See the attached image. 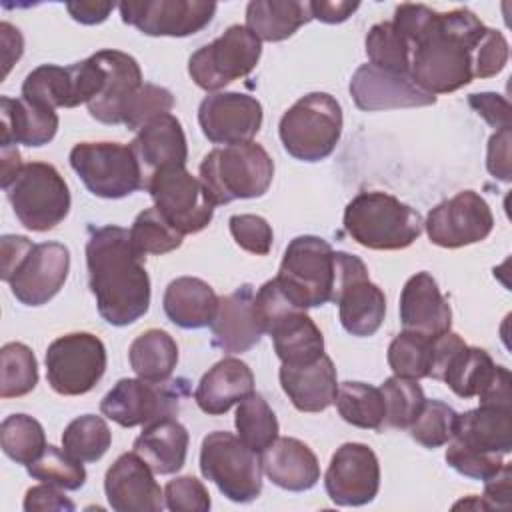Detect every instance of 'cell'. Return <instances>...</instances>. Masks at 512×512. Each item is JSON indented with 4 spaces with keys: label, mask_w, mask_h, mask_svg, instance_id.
<instances>
[{
    "label": "cell",
    "mask_w": 512,
    "mask_h": 512,
    "mask_svg": "<svg viewBox=\"0 0 512 512\" xmlns=\"http://www.w3.org/2000/svg\"><path fill=\"white\" fill-rule=\"evenodd\" d=\"M88 284L98 314L112 326H128L150 308V278L144 256L120 226L94 228L86 242Z\"/></svg>",
    "instance_id": "6da1fadb"
},
{
    "label": "cell",
    "mask_w": 512,
    "mask_h": 512,
    "mask_svg": "<svg viewBox=\"0 0 512 512\" xmlns=\"http://www.w3.org/2000/svg\"><path fill=\"white\" fill-rule=\"evenodd\" d=\"M486 26L468 8L434 12L412 44L410 78L424 92L448 94L474 80V50Z\"/></svg>",
    "instance_id": "7a4b0ae2"
},
{
    "label": "cell",
    "mask_w": 512,
    "mask_h": 512,
    "mask_svg": "<svg viewBox=\"0 0 512 512\" xmlns=\"http://www.w3.org/2000/svg\"><path fill=\"white\" fill-rule=\"evenodd\" d=\"M344 228L370 250L408 248L424 230L418 210L388 192H360L344 208Z\"/></svg>",
    "instance_id": "3957f363"
},
{
    "label": "cell",
    "mask_w": 512,
    "mask_h": 512,
    "mask_svg": "<svg viewBox=\"0 0 512 512\" xmlns=\"http://www.w3.org/2000/svg\"><path fill=\"white\" fill-rule=\"evenodd\" d=\"M274 162L262 144L250 140L212 148L200 162V182L216 206L266 194Z\"/></svg>",
    "instance_id": "277c9868"
},
{
    "label": "cell",
    "mask_w": 512,
    "mask_h": 512,
    "mask_svg": "<svg viewBox=\"0 0 512 512\" xmlns=\"http://www.w3.org/2000/svg\"><path fill=\"white\" fill-rule=\"evenodd\" d=\"M276 282L286 298L302 310L332 302L336 250L320 236H296L284 250Z\"/></svg>",
    "instance_id": "5b68a950"
},
{
    "label": "cell",
    "mask_w": 512,
    "mask_h": 512,
    "mask_svg": "<svg viewBox=\"0 0 512 512\" xmlns=\"http://www.w3.org/2000/svg\"><path fill=\"white\" fill-rule=\"evenodd\" d=\"M278 134L284 150L302 162L328 158L342 136V108L326 92H310L280 118Z\"/></svg>",
    "instance_id": "8992f818"
},
{
    "label": "cell",
    "mask_w": 512,
    "mask_h": 512,
    "mask_svg": "<svg viewBox=\"0 0 512 512\" xmlns=\"http://www.w3.org/2000/svg\"><path fill=\"white\" fill-rule=\"evenodd\" d=\"M20 224L32 232L56 228L70 212V190L48 162H28L4 188Z\"/></svg>",
    "instance_id": "52a82bcc"
},
{
    "label": "cell",
    "mask_w": 512,
    "mask_h": 512,
    "mask_svg": "<svg viewBox=\"0 0 512 512\" xmlns=\"http://www.w3.org/2000/svg\"><path fill=\"white\" fill-rule=\"evenodd\" d=\"M200 472L214 482L222 496L248 504L262 492L260 456L230 432H210L200 448Z\"/></svg>",
    "instance_id": "ba28073f"
},
{
    "label": "cell",
    "mask_w": 512,
    "mask_h": 512,
    "mask_svg": "<svg viewBox=\"0 0 512 512\" xmlns=\"http://www.w3.org/2000/svg\"><path fill=\"white\" fill-rule=\"evenodd\" d=\"M68 160L86 190L98 198H126L144 186L140 160L126 144L80 142Z\"/></svg>",
    "instance_id": "9c48e42d"
},
{
    "label": "cell",
    "mask_w": 512,
    "mask_h": 512,
    "mask_svg": "<svg viewBox=\"0 0 512 512\" xmlns=\"http://www.w3.org/2000/svg\"><path fill=\"white\" fill-rule=\"evenodd\" d=\"M188 396L184 378L152 382L144 378H122L100 402V412L122 428L148 426L162 418L176 416Z\"/></svg>",
    "instance_id": "30bf717a"
},
{
    "label": "cell",
    "mask_w": 512,
    "mask_h": 512,
    "mask_svg": "<svg viewBox=\"0 0 512 512\" xmlns=\"http://www.w3.org/2000/svg\"><path fill=\"white\" fill-rule=\"evenodd\" d=\"M262 54V42L240 24L228 26L214 42L198 48L188 60V74L206 92L248 76Z\"/></svg>",
    "instance_id": "8fae6325"
},
{
    "label": "cell",
    "mask_w": 512,
    "mask_h": 512,
    "mask_svg": "<svg viewBox=\"0 0 512 512\" xmlns=\"http://www.w3.org/2000/svg\"><path fill=\"white\" fill-rule=\"evenodd\" d=\"M146 190L158 212L182 236L196 234L212 222L216 204L200 178L192 176L186 166H168L152 172Z\"/></svg>",
    "instance_id": "7c38bea8"
},
{
    "label": "cell",
    "mask_w": 512,
    "mask_h": 512,
    "mask_svg": "<svg viewBox=\"0 0 512 512\" xmlns=\"http://www.w3.org/2000/svg\"><path fill=\"white\" fill-rule=\"evenodd\" d=\"M334 304L342 328L358 338L378 332L386 314L384 292L370 282L366 264L348 252H336V286Z\"/></svg>",
    "instance_id": "4fadbf2b"
},
{
    "label": "cell",
    "mask_w": 512,
    "mask_h": 512,
    "mask_svg": "<svg viewBox=\"0 0 512 512\" xmlns=\"http://www.w3.org/2000/svg\"><path fill=\"white\" fill-rule=\"evenodd\" d=\"M46 380L56 394L82 396L106 372V348L90 332H72L56 338L46 350Z\"/></svg>",
    "instance_id": "5bb4252c"
},
{
    "label": "cell",
    "mask_w": 512,
    "mask_h": 512,
    "mask_svg": "<svg viewBox=\"0 0 512 512\" xmlns=\"http://www.w3.org/2000/svg\"><path fill=\"white\" fill-rule=\"evenodd\" d=\"M104 86V68L96 54L70 66L42 64L22 84V98L46 108H76L94 100Z\"/></svg>",
    "instance_id": "9a60e30c"
},
{
    "label": "cell",
    "mask_w": 512,
    "mask_h": 512,
    "mask_svg": "<svg viewBox=\"0 0 512 512\" xmlns=\"http://www.w3.org/2000/svg\"><path fill=\"white\" fill-rule=\"evenodd\" d=\"M432 244L440 248H462L488 238L494 216L488 202L474 190H462L428 212L424 222Z\"/></svg>",
    "instance_id": "2e32d148"
},
{
    "label": "cell",
    "mask_w": 512,
    "mask_h": 512,
    "mask_svg": "<svg viewBox=\"0 0 512 512\" xmlns=\"http://www.w3.org/2000/svg\"><path fill=\"white\" fill-rule=\"evenodd\" d=\"M124 24L146 36L184 38L206 28L216 12V2L204 0H128L118 4Z\"/></svg>",
    "instance_id": "e0dca14e"
},
{
    "label": "cell",
    "mask_w": 512,
    "mask_h": 512,
    "mask_svg": "<svg viewBox=\"0 0 512 512\" xmlns=\"http://www.w3.org/2000/svg\"><path fill=\"white\" fill-rule=\"evenodd\" d=\"M324 488L336 506H364L380 488V464L374 450L362 442L342 444L324 474Z\"/></svg>",
    "instance_id": "ac0fdd59"
},
{
    "label": "cell",
    "mask_w": 512,
    "mask_h": 512,
    "mask_svg": "<svg viewBox=\"0 0 512 512\" xmlns=\"http://www.w3.org/2000/svg\"><path fill=\"white\" fill-rule=\"evenodd\" d=\"M262 104L242 92H214L198 106V124L212 144L250 142L262 126Z\"/></svg>",
    "instance_id": "d6986e66"
},
{
    "label": "cell",
    "mask_w": 512,
    "mask_h": 512,
    "mask_svg": "<svg viewBox=\"0 0 512 512\" xmlns=\"http://www.w3.org/2000/svg\"><path fill=\"white\" fill-rule=\"evenodd\" d=\"M70 270V252L60 242L34 244L8 280L14 298L24 306H42L64 286Z\"/></svg>",
    "instance_id": "ffe728a7"
},
{
    "label": "cell",
    "mask_w": 512,
    "mask_h": 512,
    "mask_svg": "<svg viewBox=\"0 0 512 512\" xmlns=\"http://www.w3.org/2000/svg\"><path fill=\"white\" fill-rule=\"evenodd\" d=\"M350 96L364 112L420 108L436 104V96L424 92L410 74L390 72L372 64H362L350 78Z\"/></svg>",
    "instance_id": "44dd1931"
},
{
    "label": "cell",
    "mask_w": 512,
    "mask_h": 512,
    "mask_svg": "<svg viewBox=\"0 0 512 512\" xmlns=\"http://www.w3.org/2000/svg\"><path fill=\"white\" fill-rule=\"evenodd\" d=\"M104 492L116 512H160L166 506L152 468L134 450L120 454L108 468Z\"/></svg>",
    "instance_id": "7402d4cb"
},
{
    "label": "cell",
    "mask_w": 512,
    "mask_h": 512,
    "mask_svg": "<svg viewBox=\"0 0 512 512\" xmlns=\"http://www.w3.org/2000/svg\"><path fill=\"white\" fill-rule=\"evenodd\" d=\"M254 286L242 284L234 292L218 298L210 322L212 344L226 354H242L256 346L264 334L254 310Z\"/></svg>",
    "instance_id": "603a6c76"
},
{
    "label": "cell",
    "mask_w": 512,
    "mask_h": 512,
    "mask_svg": "<svg viewBox=\"0 0 512 512\" xmlns=\"http://www.w3.org/2000/svg\"><path fill=\"white\" fill-rule=\"evenodd\" d=\"M96 58L104 68V86L100 94L88 102V112L102 124H122L130 96L144 84L142 70L136 58L120 50H100Z\"/></svg>",
    "instance_id": "cb8c5ba5"
},
{
    "label": "cell",
    "mask_w": 512,
    "mask_h": 512,
    "mask_svg": "<svg viewBox=\"0 0 512 512\" xmlns=\"http://www.w3.org/2000/svg\"><path fill=\"white\" fill-rule=\"evenodd\" d=\"M400 322L404 330L440 336L452 326V310L430 272L410 276L400 292Z\"/></svg>",
    "instance_id": "d4e9b609"
},
{
    "label": "cell",
    "mask_w": 512,
    "mask_h": 512,
    "mask_svg": "<svg viewBox=\"0 0 512 512\" xmlns=\"http://www.w3.org/2000/svg\"><path fill=\"white\" fill-rule=\"evenodd\" d=\"M262 472L272 484L288 492H304L320 480V464L308 444L298 438H276L260 454Z\"/></svg>",
    "instance_id": "484cf974"
},
{
    "label": "cell",
    "mask_w": 512,
    "mask_h": 512,
    "mask_svg": "<svg viewBox=\"0 0 512 512\" xmlns=\"http://www.w3.org/2000/svg\"><path fill=\"white\" fill-rule=\"evenodd\" d=\"M278 376L284 394L300 412H322L336 400L338 378L328 354L310 364H282Z\"/></svg>",
    "instance_id": "4316f807"
},
{
    "label": "cell",
    "mask_w": 512,
    "mask_h": 512,
    "mask_svg": "<svg viewBox=\"0 0 512 512\" xmlns=\"http://www.w3.org/2000/svg\"><path fill=\"white\" fill-rule=\"evenodd\" d=\"M254 392V374L240 358H222L198 382L194 400L210 416L228 412Z\"/></svg>",
    "instance_id": "83f0119b"
},
{
    "label": "cell",
    "mask_w": 512,
    "mask_h": 512,
    "mask_svg": "<svg viewBox=\"0 0 512 512\" xmlns=\"http://www.w3.org/2000/svg\"><path fill=\"white\" fill-rule=\"evenodd\" d=\"M56 130V110L24 98H0V146L24 144L38 148L48 144L56 136Z\"/></svg>",
    "instance_id": "f1b7e54d"
},
{
    "label": "cell",
    "mask_w": 512,
    "mask_h": 512,
    "mask_svg": "<svg viewBox=\"0 0 512 512\" xmlns=\"http://www.w3.org/2000/svg\"><path fill=\"white\" fill-rule=\"evenodd\" d=\"M140 166L148 168L150 174L168 166H186L188 146L182 124L176 116L164 114L148 122L138 130L136 138L130 142Z\"/></svg>",
    "instance_id": "f546056e"
},
{
    "label": "cell",
    "mask_w": 512,
    "mask_h": 512,
    "mask_svg": "<svg viewBox=\"0 0 512 512\" xmlns=\"http://www.w3.org/2000/svg\"><path fill=\"white\" fill-rule=\"evenodd\" d=\"M282 364H310L324 354V336L302 308H290L266 330Z\"/></svg>",
    "instance_id": "4dcf8cb0"
},
{
    "label": "cell",
    "mask_w": 512,
    "mask_h": 512,
    "mask_svg": "<svg viewBox=\"0 0 512 512\" xmlns=\"http://www.w3.org/2000/svg\"><path fill=\"white\" fill-rule=\"evenodd\" d=\"M452 440L482 452L508 454L512 450L510 408L480 404L474 410L458 414Z\"/></svg>",
    "instance_id": "1f68e13d"
},
{
    "label": "cell",
    "mask_w": 512,
    "mask_h": 512,
    "mask_svg": "<svg viewBox=\"0 0 512 512\" xmlns=\"http://www.w3.org/2000/svg\"><path fill=\"white\" fill-rule=\"evenodd\" d=\"M188 442V430L174 416H170L144 426L132 448L152 468L154 474L166 476L178 472L184 466Z\"/></svg>",
    "instance_id": "d6a6232c"
},
{
    "label": "cell",
    "mask_w": 512,
    "mask_h": 512,
    "mask_svg": "<svg viewBox=\"0 0 512 512\" xmlns=\"http://www.w3.org/2000/svg\"><path fill=\"white\" fill-rule=\"evenodd\" d=\"M162 306L172 324L184 330H198L210 326L218 296L208 282L194 276H180L166 286Z\"/></svg>",
    "instance_id": "836d02e7"
},
{
    "label": "cell",
    "mask_w": 512,
    "mask_h": 512,
    "mask_svg": "<svg viewBox=\"0 0 512 512\" xmlns=\"http://www.w3.org/2000/svg\"><path fill=\"white\" fill-rule=\"evenodd\" d=\"M310 20V2L302 0H252L246 6V28L260 42L286 40Z\"/></svg>",
    "instance_id": "e575fe53"
},
{
    "label": "cell",
    "mask_w": 512,
    "mask_h": 512,
    "mask_svg": "<svg viewBox=\"0 0 512 512\" xmlns=\"http://www.w3.org/2000/svg\"><path fill=\"white\" fill-rule=\"evenodd\" d=\"M128 360L138 378L164 382L170 380L178 364V344L166 330L150 328L134 338Z\"/></svg>",
    "instance_id": "d590c367"
},
{
    "label": "cell",
    "mask_w": 512,
    "mask_h": 512,
    "mask_svg": "<svg viewBox=\"0 0 512 512\" xmlns=\"http://www.w3.org/2000/svg\"><path fill=\"white\" fill-rule=\"evenodd\" d=\"M496 372V364L484 348L462 346L448 362L442 382L460 398L478 396Z\"/></svg>",
    "instance_id": "8d00e7d4"
},
{
    "label": "cell",
    "mask_w": 512,
    "mask_h": 512,
    "mask_svg": "<svg viewBox=\"0 0 512 512\" xmlns=\"http://www.w3.org/2000/svg\"><path fill=\"white\" fill-rule=\"evenodd\" d=\"M334 402L344 422L364 430H382L386 408L380 388L348 380L338 384Z\"/></svg>",
    "instance_id": "74e56055"
},
{
    "label": "cell",
    "mask_w": 512,
    "mask_h": 512,
    "mask_svg": "<svg viewBox=\"0 0 512 512\" xmlns=\"http://www.w3.org/2000/svg\"><path fill=\"white\" fill-rule=\"evenodd\" d=\"M234 426L238 438L256 454H262L278 438L276 414L256 392L238 404Z\"/></svg>",
    "instance_id": "f35d334b"
},
{
    "label": "cell",
    "mask_w": 512,
    "mask_h": 512,
    "mask_svg": "<svg viewBox=\"0 0 512 512\" xmlns=\"http://www.w3.org/2000/svg\"><path fill=\"white\" fill-rule=\"evenodd\" d=\"M2 452L16 464H32L48 446L42 424L28 414H10L0 424Z\"/></svg>",
    "instance_id": "ab89813d"
},
{
    "label": "cell",
    "mask_w": 512,
    "mask_h": 512,
    "mask_svg": "<svg viewBox=\"0 0 512 512\" xmlns=\"http://www.w3.org/2000/svg\"><path fill=\"white\" fill-rule=\"evenodd\" d=\"M38 384V362L22 342H8L0 350V396L20 398Z\"/></svg>",
    "instance_id": "60d3db41"
},
{
    "label": "cell",
    "mask_w": 512,
    "mask_h": 512,
    "mask_svg": "<svg viewBox=\"0 0 512 512\" xmlns=\"http://www.w3.org/2000/svg\"><path fill=\"white\" fill-rule=\"evenodd\" d=\"M112 442V432L104 418L96 414H84L74 418L62 434V448L80 462L100 460Z\"/></svg>",
    "instance_id": "b9f144b4"
},
{
    "label": "cell",
    "mask_w": 512,
    "mask_h": 512,
    "mask_svg": "<svg viewBox=\"0 0 512 512\" xmlns=\"http://www.w3.org/2000/svg\"><path fill=\"white\" fill-rule=\"evenodd\" d=\"M388 366L394 376L428 378L432 366V336L402 330L388 346Z\"/></svg>",
    "instance_id": "7bdbcfd3"
},
{
    "label": "cell",
    "mask_w": 512,
    "mask_h": 512,
    "mask_svg": "<svg viewBox=\"0 0 512 512\" xmlns=\"http://www.w3.org/2000/svg\"><path fill=\"white\" fill-rule=\"evenodd\" d=\"M380 392L386 408L384 424L392 428H410L426 402L422 386L412 378L390 376L380 386Z\"/></svg>",
    "instance_id": "ee69618b"
},
{
    "label": "cell",
    "mask_w": 512,
    "mask_h": 512,
    "mask_svg": "<svg viewBox=\"0 0 512 512\" xmlns=\"http://www.w3.org/2000/svg\"><path fill=\"white\" fill-rule=\"evenodd\" d=\"M366 56L372 66L410 74V46L392 22H378L366 34Z\"/></svg>",
    "instance_id": "f6af8a7d"
},
{
    "label": "cell",
    "mask_w": 512,
    "mask_h": 512,
    "mask_svg": "<svg viewBox=\"0 0 512 512\" xmlns=\"http://www.w3.org/2000/svg\"><path fill=\"white\" fill-rule=\"evenodd\" d=\"M130 242L142 254H168L182 246V234L170 226V222L158 212L156 206L142 210L132 222Z\"/></svg>",
    "instance_id": "bcb514c9"
},
{
    "label": "cell",
    "mask_w": 512,
    "mask_h": 512,
    "mask_svg": "<svg viewBox=\"0 0 512 512\" xmlns=\"http://www.w3.org/2000/svg\"><path fill=\"white\" fill-rule=\"evenodd\" d=\"M34 480L54 484L62 490H78L86 482V470L78 458L68 454L64 448L48 444L44 452L26 466Z\"/></svg>",
    "instance_id": "7dc6e473"
},
{
    "label": "cell",
    "mask_w": 512,
    "mask_h": 512,
    "mask_svg": "<svg viewBox=\"0 0 512 512\" xmlns=\"http://www.w3.org/2000/svg\"><path fill=\"white\" fill-rule=\"evenodd\" d=\"M458 412L442 400H426L410 426V436L424 448H440L454 436Z\"/></svg>",
    "instance_id": "c3c4849f"
},
{
    "label": "cell",
    "mask_w": 512,
    "mask_h": 512,
    "mask_svg": "<svg viewBox=\"0 0 512 512\" xmlns=\"http://www.w3.org/2000/svg\"><path fill=\"white\" fill-rule=\"evenodd\" d=\"M174 108V96L168 88L144 82L128 100L124 108L122 124L128 130H142L148 122L156 120L158 116L170 114Z\"/></svg>",
    "instance_id": "681fc988"
},
{
    "label": "cell",
    "mask_w": 512,
    "mask_h": 512,
    "mask_svg": "<svg viewBox=\"0 0 512 512\" xmlns=\"http://www.w3.org/2000/svg\"><path fill=\"white\" fill-rule=\"evenodd\" d=\"M444 458L448 466L454 468L458 474L472 480H480V482H486L504 466L502 454L482 452V450L464 446L456 440H450Z\"/></svg>",
    "instance_id": "f907efd6"
},
{
    "label": "cell",
    "mask_w": 512,
    "mask_h": 512,
    "mask_svg": "<svg viewBox=\"0 0 512 512\" xmlns=\"http://www.w3.org/2000/svg\"><path fill=\"white\" fill-rule=\"evenodd\" d=\"M234 242L256 256H266L272 248V226L258 214H234L228 220Z\"/></svg>",
    "instance_id": "816d5d0a"
},
{
    "label": "cell",
    "mask_w": 512,
    "mask_h": 512,
    "mask_svg": "<svg viewBox=\"0 0 512 512\" xmlns=\"http://www.w3.org/2000/svg\"><path fill=\"white\" fill-rule=\"evenodd\" d=\"M164 504L172 512H208L212 502L202 480L178 476L164 488Z\"/></svg>",
    "instance_id": "f5cc1de1"
},
{
    "label": "cell",
    "mask_w": 512,
    "mask_h": 512,
    "mask_svg": "<svg viewBox=\"0 0 512 512\" xmlns=\"http://www.w3.org/2000/svg\"><path fill=\"white\" fill-rule=\"evenodd\" d=\"M508 62V42L500 30L486 28L474 50V78H490L504 70Z\"/></svg>",
    "instance_id": "db71d44e"
},
{
    "label": "cell",
    "mask_w": 512,
    "mask_h": 512,
    "mask_svg": "<svg viewBox=\"0 0 512 512\" xmlns=\"http://www.w3.org/2000/svg\"><path fill=\"white\" fill-rule=\"evenodd\" d=\"M468 104L482 116L492 128L504 130L510 128V102L496 92H478L468 96Z\"/></svg>",
    "instance_id": "11a10c76"
},
{
    "label": "cell",
    "mask_w": 512,
    "mask_h": 512,
    "mask_svg": "<svg viewBox=\"0 0 512 512\" xmlns=\"http://www.w3.org/2000/svg\"><path fill=\"white\" fill-rule=\"evenodd\" d=\"M74 508H76L74 502L62 492V488H58L54 484H46V482L32 486L24 496L26 512H46V510L72 512Z\"/></svg>",
    "instance_id": "9f6ffc18"
},
{
    "label": "cell",
    "mask_w": 512,
    "mask_h": 512,
    "mask_svg": "<svg viewBox=\"0 0 512 512\" xmlns=\"http://www.w3.org/2000/svg\"><path fill=\"white\" fill-rule=\"evenodd\" d=\"M510 142H512V128L496 130L488 140L486 168L494 178L502 182H510Z\"/></svg>",
    "instance_id": "6f0895ef"
},
{
    "label": "cell",
    "mask_w": 512,
    "mask_h": 512,
    "mask_svg": "<svg viewBox=\"0 0 512 512\" xmlns=\"http://www.w3.org/2000/svg\"><path fill=\"white\" fill-rule=\"evenodd\" d=\"M32 242L20 234H4L0 238V258H2V280L8 282L18 270L22 260L32 250Z\"/></svg>",
    "instance_id": "680465c9"
},
{
    "label": "cell",
    "mask_w": 512,
    "mask_h": 512,
    "mask_svg": "<svg viewBox=\"0 0 512 512\" xmlns=\"http://www.w3.org/2000/svg\"><path fill=\"white\" fill-rule=\"evenodd\" d=\"M466 346V342L454 334V332H444L440 336L432 338V366H430V376L434 380H442L444 370L448 366V362L454 358V354Z\"/></svg>",
    "instance_id": "91938a15"
},
{
    "label": "cell",
    "mask_w": 512,
    "mask_h": 512,
    "mask_svg": "<svg viewBox=\"0 0 512 512\" xmlns=\"http://www.w3.org/2000/svg\"><path fill=\"white\" fill-rule=\"evenodd\" d=\"M510 480H512V466L504 464L492 478L484 482V496L488 510L500 508L506 510L510 506Z\"/></svg>",
    "instance_id": "94428289"
},
{
    "label": "cell",
    "mask_w": 512,
    "mask_h": 512,
    "mask_svg": "<svg viewBox=\"0 0 512 512\" xmlns=\"http://www.w3.org/2000/svg\"><path fill=\"white\" fill-rule=\"evenodd\" d=\"M480 404H494V406H506L510 408V372L504 366H496V372L488 386L478 394Z\"/></svg>",
    "instance_id": "6125c7cd"
},
{
    "label": "cell",
    "mask_w": 512,
    "mask_h": 512,
    "mask_svg": "<svg viewBox=\"0 0 512 512\" xmlns=\"http://www.w3.org/2000/svg\"><path fill=\"white\" fill-rule=\"evenodd\" d=\"M358 8H360L358 2H328V0L310 2L312 18H316L324 24H340V22L348 20Z\"/></svg>",
    "instance_id": "be15d7a7"
},
{
    "label": "cell",
    "mask_w": 512,
    "mask_h": 512,
    "mask_svg": "<svg viewBox=\"0 0 512 512\" xmlns=\"http://www.w3.org/2000/svg\"><path fill=\"white\" fill-rule=\"evenodd\" d=\"M66 10L76 22L92 26L104 22L110 16L114 2H68Z\"/></svg>",
    "instance_id": "e7e4bbea"
},
{
    "label": "cell",
    "mask_w": 512,
    "mask_h": 512,
    "mask_svg": "<svg viewBox=\"0 0 512 512\" xmlns=\"http://www.w3.org/2000/svg\"><path fill=\"white\" fill-rule=\"evenodd\" d=\"M0 42H2V58H4V76L10 72L12 64L22 56L24 52V40L18 28H14L8 22L0 24Z\"/></svg>",
    "instance_id": "03108f58"
},
{
    "label": "cell",
    "mask_w": 512,
    "mask_h": 512,
    "mask_svg": "<svg viewBox=\"0 0 512 512\" xmlns=\"http://www.w3.org/2000/svg\"><path fill=\"white\" fill-rule=\"evenodd\" d=\"M2 152H0V158H2V188H6L14 178L16 174L20 172V168L24 166L20 162V152L16 146H0Z\"/></svg>",
    "instance_id": "003e7915"
}]
</instances>
